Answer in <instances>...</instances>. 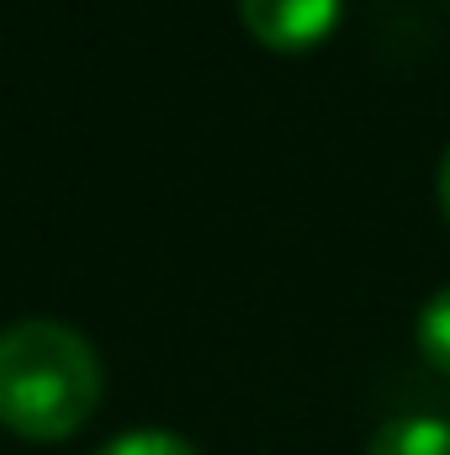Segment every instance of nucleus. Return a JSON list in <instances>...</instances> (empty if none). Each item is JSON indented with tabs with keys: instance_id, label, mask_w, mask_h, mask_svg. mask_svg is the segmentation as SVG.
<instances>
[{
	"instance_id": "obj_2",
	"label": "nucleus",
	"mask_w": 450,
	"mask_h": 455,
	"mask_svg": "<svg viewBox=\"0 0 450 455\" xmlns=\"http://www.w3.org/2000/svg\"><path fill=\"white\" fill-rule=\"evenodd\" d=\"M238 16L270 53H308L334 32L339 0H238Z\"/></svg>"
},
{
	"instance_id": "obj_3",
	"label": "nucleus",
	"mask_w": 450,
	"mask_h": 455,
	"mask_svg": "<svg viewBox=\"0 0 450 455\" xmlns=\"http://www.w3.org/2000/svg\"><path fill=\"white\" fill-rule=\"evenodd\" d=\"M366 455H450V419H440V413H398L371 435Z\"/></svg>"
},
{
	"instance_id": "obj_5",
	"label": "nucleus",
	"mask_w": 450,
	"mask_h": 455,
	"mask_svg": "<svg viewBox=\"0 0 450 455\" xmlns=\"http://www.w3.org/2000/svg\"><path fill=\"white\" fill-rule=\"evenodd\" d=\"M96 455H197V445L181 440L175 429H122Z\"/></svg>"
},
{
	"instance_id": "obj_6",
	"label": "nucleus",
	"mask_w": 450,
	"mask_h": 455,
	"mask_svg": "<svg viewBox=\"0 0 450 455\" xmlns=\"http://www.w3.org/2000/svg\"><path fill=\"white\" fill-rule=\"evenodd\" d=\"M440 207H446V218H450V148H446V159H440Z\"/></svg>"
},
{
	"instance_id": "obj_1",
	"label": "nucleus",
	"mask_w": 450,
	"mask_h": 455,
	"mask_svg": "<svg viewBox=\"0 0 450 455\" xmlns=\"http://www.w3.org/2000/svg\"><path fill=\"white\" fill-rule=\"evenodd\" d=\"M101 355L59 318H21L0 329V429L32 445H59L101 408Z\"/></svg>"
},
{
	"instance_id": "obj_4",
	"label": "nucleus",
	"mask_w": 450,
	"mask_h": 455,
	"mask_svg": "<svg viewBox=\"0 0 450 455\" xmlns=\"http://www.w3.org/2000/svg\"><path fill=\"white\" fill-rule=\"evenodd\" d=\"M414 339H419V355H424L435 371H446L450 376V286H440V291L419 307V329H414Z\"/></svg>"
}]
</instances>
